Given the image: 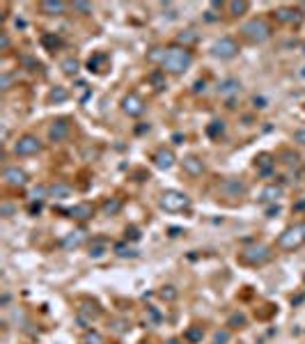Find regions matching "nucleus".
<instances>
[{"label": "nucleus", "mask_w": 305, "mask_h": 344, "mask_svg": "<svg viewBox=\"0 0 305 344\" xmlns=\"http://www.w3.org/2000/svg\"><path fill=\"white\" fill-rule=\"evenodd\" d=\"M193 62V53L188 48H181V46H172L168 48V53H165V60H163V69L170 74H184Z\"/></svg>", "instance_id": "nucleus-1"}, {"label": "nucleus", "mask_w": 305, "mask_h": 344, "mask_svg": "<svg viewBox=\"0 0 305 344\" xmlns=\"http://www.w3.org/2000/svg\"><path fill=\"white\" fill-rule=\"evenodd\" d=\"M241 35L250 44H262L271 37V25L266 21H262V18H252V21L241 25Z\"/></svg>", "instance_id": "nucleus-2"}, {"label": "nucleus", "mask_w": 305, "mask_h": 344, "mask_svg": "<svg viewBox=\"0 0 305 344\" xmlns=\"http://www.w3.org/2000/svg\"><path fill=\"white\" fill-rule=\"evenodd\" d=\"M239 259L243 264H250V266H262V264H266L271 259V248L264 244H250L241 250Z\"/></svg>", "instance_id": "nucleus-3"}, {"label": "nucleus", "mask_w": 305, "mask_h": 344, "mask_svg": "<svg viewBox=\"0 0 305 344\" xmlns=\"http://www.w3.org/2000/svg\"><path fill=\"white\" fill-rule=\"evenodd\" d=\"M305 244V223H301V225H294L289 227V230H285L280 234V239H278V248L280 250H296L301 248V246Z\"/></svg>", "instance_id": "nucleus-4"}, {"label": "nucleus", "mask_w": 305, "mask_h": 344, "mask_svg": "<svg viewBox=\"0 0 305 344\" xmlns=\"http://www.w3.org/2000/svg\"><path fill=\"white\" fill-rule=\"evenodd\" d=\"M161 207L165 211H184L191 207V197L186 193H179V190H165L161 195Z\"/></svg>", "instance_id": "nucleus-5"}, {"label": "nucleus", "mask_w": 305, "mask_h": 344, "mask_svg": "<svg viewBox=\"0 0 305 344\" xmlns=\"http://www.w3.org/2000/svg\"><path fill=\"white\" fill-rule=\"evenodd\" d=\"M211 53H214L216 58H221V60H229V58H234V55L239 53V44L234 42L232 37H221L218 42H214Z\"/></svg>", "instance_id": "nucleus-6"}, {"label": "nucleus", "mask_w": 305, "mask_h": 344, "mask_svg": "<svg viewBox=\"0 0 305 344\" xmlns=\"http://www.w3.org/2000/svg\"><path fill=\"white\" fill-rule=\"evenodd\" d=\"M42 149V143H39V138L35 136H21L14 145V154L16 156H32L37 154Z\"/></svg>", "instance_id": "nucleus-7"}, {"label": "nucleus", "mask_w": 305, "mask_h": 344, "mask_svg": "<svg viewBox=\"0 0 305 344\" xmlns=\"http://www.w3.org/2000/svg\"><path fill=\"white\" fill-rule=\"evenodd\" d=\"M122 110H124L126 115H131V117H140V115L145 113V101L138 94H129V96H124V101H122Z\"/></svg>", "instance_id": "nucleus-8"}, {"label": "nucleus", "mask_w": 305, "mask_h": 344, "mask_svg": "<svg viewBox=\"0 0 305 344\" xmlns=\"http://www.w3.org/2000/svg\"><path fill=\"white\" fill-rule=\"evenodd\" d=\"M48 136H51V140H65L67 136H69V122L67 119H55L53 126H51V131H48Z\"/></svg>", "instance_id": "nucleus-9"}, {"label": "nucleus", "mask_w": 305, "mask_h": 344, "mask_svg": "<svg viewBox=\"0 0 305 344\" xmlns=\"http://www.w3.org/2000/svg\"><path fill=\"white\" fill-rule=\"evenodd\" d=\"M85 239H87V234H85L83 230H74V232H69V234L62 239V248H67V250L78 248V246L83 244Z\"/></svg>", "instance_id": "nucleus-10"}, {"label": "nucleus", "mask_w": 305, "mask_h": 344, "mask_svg": "<svg viewBox=\"0 0 305 344\" xmlns=\"http://www.w3.org/2000/svg\"><path fill=\"white\" fill-rule=\"evenodd\" d=\"M181 166H184V172H188L193 177H200L204 172V163L200 159H195V156H186V159L181 161Z\"/></svg>", "instance_id": "nucleus-11"}, {"label": "nucleus", "mask_w": 305, "mask_h": 344, "mask_svg": "<svg viewBox=\"0 0 305 344\" xmlns=\"http://www.w3.org/2000/svg\"><path fill=\"white\" fill-rule=\"evenodd\" d=\"M2 177H5V181L9 186H23L25 184V172L23 170H18V168H7L5 170V174H2Z\"/></svg>", "instance_id": "nucleus-12"}, {"label": "nucleus", "mask_w": 305, "mask_h": 344, "mask_svg": "<svg viewBox=\"0 0 305 344\" xmlns=\"http://www.w3.org/2000/svg\"><path fill=\"white\" fill-rule=\"evenodd\" d=\"M154 163L161 168V170H168V168H172V163H174V154L170 149H158L154 156Z\"/></svg>", "instance_id": "nucleus-13"}, {"label": "nucleus", "mask_w": 305, "mask_h": 344, "mask_svg": "<svg viewBox=\"0 0 305 344\" xmlns=\"http://www.w3.org/2000/svg\"><path fill=\"white\" fill-rule=\"evenodd\" d=\"M94 214V207L92 204H87V202H83V204H76L74 209H69V216L76 220H87L90 216Z\"/></svg>", "instance_id": "nucleus-14"}, {"label": "nucleus", "mask_w": 305, "mask_h": 344, "mask_svg": "<svg viewBox=\"0 0 305 344\" xmlns=\"http://www.w3.org/2000/svg\"><path fill=\"white\" fill-rule=\"evenodd\" d=\"M39 7H42L44 14H51V16H53V14H62L67 9V5L65 2H60V0H44Z\"/></svg>", "instance_id": "nucleus-15"}, {"label": "nucleus", "mask_w": 305, "mask_h": 344, "mask_svg": "<svg viewBox=\"0 0 305 344\" xmlns=\"http://www.w3.org/2000/svg\"><path fill=\"white\" fill-rule=\"evenodd\" d=\"M255 161H257L255 166H257L259 174H271V170H273V166H275V161H271V154H259Z\"/></svg>", "instance_id": "nucleus-16"}, {"label": "nucleus", "mask_w": 305, "mask_h": 344, "mask_svg": "<svg viewBox=\"0 0 305 344\" xmlns=\"http://www.w3.org/2000/svg\"><path fill=\"white\" fill-rule=\"evenodd\" d=\"M278 197H282V186L271 184L262 190V202H275Z\"/></svg>", "instance_id": "nucleus-17"}, {"label": "nucleus", "mask_w": 305, "mask_h": 344, "mask_svg": "<svg viewBox=\"0 0 305 344\" xmlns=\"http://www.w3.org/2000/svg\"><path fill=\"white\" fill-rule=\"evenodd\" d=\"M248 2L245 0H232V2H228V9H229V14L232 16H243L245 12H248Z\"/></svg>", "instance_id": "nucleus-18"}, {"label": "nucleus", "mask_w": 305, "mask_h": 344, "mask_svg": "<svg viewBox=\"0 0 305 344\" xmlns=\"http://www.w3.org/2000/svg\"><path fill=\"white\" fill-rule=\"evenodd\" d=\"M239 81H234V78H229V81H225V83L221 85V94L223 96H234L236 92H239Z\"/></svg>", "instance_id": "nucleus-19"}, {"label": "nucleus", "mask_w": 305, "mask_h": 344, "mask_svg": "<svg viewBox=\"0 0 305 344\" xmlns=\"http://www.w3.org/2000/svg\"><path fill=\"white\" fill-rule=\"evenodd\" d=\"M48 193H51L53 197H58V200H65V197L72 195V188H69V186H65V184H55V186H51V188H48Z\"/></svg>", "instance_id": "nucleus-20"}, {"label": "nucleus", "mask_w": 305, "mask_h": 344, "mask_svg": "<svg viewBox=\"0 0 305 344\" xmlns=\"http://www.w3.org/2000/svg\"><path fill=\"white\" fill-rule=\"evenodd\" d=\"M223 190L229 193V195H241L245 190V186L241 184V181H225V184H223Z\"/></svg>", "instance_id": "nucleus-21"}, {"label": "nucleus", "mask_w": 305, "mask_h": 344, "mask_svg": "<svg viewBox=\"0 0 305 344\" xmlns=\"http://www.w3.org/2000/svg\"><path fill=\"white\" fill-rule=\"evenodd\" d=\"M122 209V202L117 200V197H113V200H108L106 204H103V214H108V216H113V214H117Z\"/></svg>", "instance_id": "nucleus-22"}, {"label": "nucleus", "mask_w": 305, "mask_h": 344, "mask_svg": "<svg viewBox=\"0 0 305 344\" xmlns=\"http://www.w3.org/2000/svg\"><path fill=\"white\" fill-rule=\"evenodd\" d=\"M275 18L282 21V23H289V21H296V12H292V9H278Z\"/></svg>", "instance_id": "nucleus-23"}, {"label": "nucleus", "mask_w": 305, "mask_h": 344, "mask_svg": "<svg viewBox=\"0 0 305 344\" xmlns=\"http://www.w3.org/2000/svg\"><path fill=\"white\" fill-rule=\"evenodd\" d=\"M62 72L65 74H76L78 72V60H74V58H67V60H62Z\"/></svg>", "instance_id": "nucleus-24"}, {"label": "nucleus", "mask_w": 305, "mask_h": 344, "mask_svg": "<svg viewBox=\"0 0 305 344\" xmlns=\"http://www.w3.org/2000/svg\"><path fill=\"white\" fill-rule=\"evenodd\" d=\"M42 44H44V46H46L48 48V51H55V48H58V46H60V37H53V35H44L42 37Z\"/></svg>", "instance_id": "nucleus-25"}, {"label": "nucleus", "mask_w": 305, "mask_h": 344, "mask_svg": "<svg viewBox=\"0 0 305 344\" xmlns=\"http://www.w3.org/2000/svg\"><path fill=\"white\" fill-rule=\"evenodd\" d=\"M103 60H108V55H106V53H96L94 58H92L90 62H87V67H90V72H92V69H94V72H101V67H99V65H101Z\"/></svg>", "instance_id": "nucleus-26"}, {"label": "nucleus", "mask_w": 305, "mask_h": 344, "mask_svg": "<svg viewBox=\"0 0 305 344\" xmlns=\"http://www.w3.org/2000/svg\"><path fill=\"white\" fill-rule=\"evenodd\" d=\"M186 340H188V342H200V340H202V328H191V331H186Z\"/></svg>", "instance_id": "nucleus-27"}, {"label": "nucleus", "mask_w": 305, "mask_h": 344, "mask_svg": "<svg viewBox=\"0 0 305 344\" xmlns=\"http://www.w3.org/2000/svg\"><path fill=\"white\" fill-rule=\"evenodd\" d=\"M150 83H154L156 85V89H163L165 87V81H163V74L161 72H154L150 76Z\"/></svg>", "instance_id": "nucleus-28"}, {"label": "nucleus", "mask_w": 305, "mask_h": 344, "mask_svg": "<svg viewBox=\"0 0 305 344\" xmlns=\"http://www.w3.org/2000/svg\"><path fill=\"white\" fill-rule=\"evenodd\" d=\"M67 96H69V92H67V89H62V87H58V89H53V92H51V101H55V103H58V101H65Z\"/></svg>", "instance_id": "nucleus-29"}, {"label": "nucleus", "mask_w": 305, "mask_h": 344, "mask_svg": "<svg viewBox=\"0 0 305 344\" xmlns=\"http://www.w3.org/2000/svg\"><path fill=\"white\" fill-rule=\"evenodd\" d=\"M223 129H225V126H223V122H211V126L209 129H207V133H209V136H218V133H223Z\"/></svg>", "instance_id": "nucleus-30"}, {"label": "nucleus", "mask_w": 305, "mask_h": 344, "mask_svg": "<svg viewBox=\"0 0 305 344\" xmlns=\"http://www.w3.org/2000/svg\"><path fill=\"white\" fill-rule=\"evenodd\" d=\"M74 9H78V12H90L92 5H87V2H74Z\"/></svg>", "instance_id": "nucleus-31"}, {"label": "nucleus", "mask_w": 305, "mask_h": 344, "mask_svg": "<svg viewBox=\"0 0 305 344\" xmlns=\"http://www.w3.org/2000/svg\"><path fill=\"white\" fill-rule=\"evenodd\" d=\"M161 296H163V298H168V301H170V298H174V296H177V294H174V291H172V287H163Z\"/></svg>", "instance_id": "nucleus-32"}, {"label": "nucleus", "mask_w": 305, "mask_h": 344, "mask_svg": "<svg viewBox=\"0 0 305 344\" xmlns=\"http://www.w3.org/2000/svg\"><path fill=\"white\" fill-rule=\"evenodd\" d=\"M294 140H296V143H301V145H305V129L296 131V133H294Z\"/></svg>", "instance_id": "nucleus-33"}, {"label": "nucleus", "mask_w": 305, "mask_h": 344, "mask_svg": "<svg viewBox=\"0 0 305 344\" xmlns=\"http://www.w3.org/2000/svg\"><path fill=\"white\" fill-rule=\"evenodd\" d=\"M285 159H287L289 166H296V163H299V156H296V154H289V152H285Z\"/></svg>", "instance_id": "nucleus-34"}, {"label": "nucleus", "mask_w": 305, "mask_h": 344, "mask_svg": "<svg viewBox=\"0 0 305 344\" xmlns=\"http://www.w3.org/2000/svg\"><path fill=\"white\" fill-rule=\"evenodd\" d=\"M85 342H87V344H99V342H101V338H99L96 333H92V335H87V338H85Z\"/></svg>", "instance_id": "nucleus-35"}, {"label": "nucleus", "mask_w": 305, "mask_h": 344, "mask_svg": "<svg viewBox=\"0 0 305 344\" xmlns=\"http://www.w3.org/2000/svg\"><path fill=\"white\" fill-rule=\"evenodd\" d=\"M90 255H92V257H101V255H103V246H101V244H96L94 248H92Z\"/></svg>", "instance_id": "nucleus-36"}, {"label": "nucleus", "mask_w": 305, "mask_h": 344, "mask_svg": "<svg viewBox=\"0 0 305 344\" xmlns=\"http://www.w3.org/2000/svg\"><path fill=\"white\" fill-rule=\"evenodd\" d=\"M117 253H120V255H136V250H131V248H129V250H126V246H117Z\"/></svg>", "instance_id": "nucleus-37"}, {"label": "nucleus", "mask_w": 305, "mask_h": 344, "mask_svg": "<svg viewBox=\"0 0 305 344\" xmlns=\"http://www.w3.org/2000/svg\"><path fill=\"white\" fill-rule=\"evenodd\" d=\"M179 42H195V35L186 32V35H179Z\"/></svg>", "instance_id": "nucleus-38"}, {"label": "nucleus", "mask_w": 305, "mask_h": 344, "mask_svg": "<svg viewBox=\"0 0 305 344\" xmlns=\"http://www.w3.org/2000/svg\"><path fill=\"white\" fill-rule=\"evenodd\" d=\"M9 83H12V78H9V76H2V89H9Z\"/></svg>", "instance_id": "nucleus-39"}, {"label": "nucleus", "mask_w": 305, "mask_h": 344, "mask_svg": "<svg viewBox=\"0 0 305 344\" xmlns=\"http://www.w3.org/2000/svg\"><path fill=\"white\" fill-rule=\"evenodd\" d=\"M225 340H228V333H218V335H216V342H218V344L225 342Z\"/></svg>", "instance_id": "nucleus-40"}, {"label": "nucleus", "mask_w": 305, "mask_h": 344, "mask_svg": "<svg viewBox=\"0 0 305 344\" xmlns=\"http://www.w3.org/2000/svg\"><path fill=\"white\" fill-rule=\"evenodd\" d=\"M0 46H2V48H7V46H9V39H7L5 35H2V39H0Z\"/></svg>", "instance_id": "nucleus-41"}, {"label": "nucleus", "mask_w": 305, "mask_h": 344, "mask_svg": "<svg viewBox=\"0 0 305 344\" xmlns=\"http://www.w3.org/2000/svg\"><path fill=\"white\" fill-rule=\"evenodd\" d=\"M195 92H204V83H195Z\"/></svg>", "instance_id": "nucleus-42"}]
</instances>
